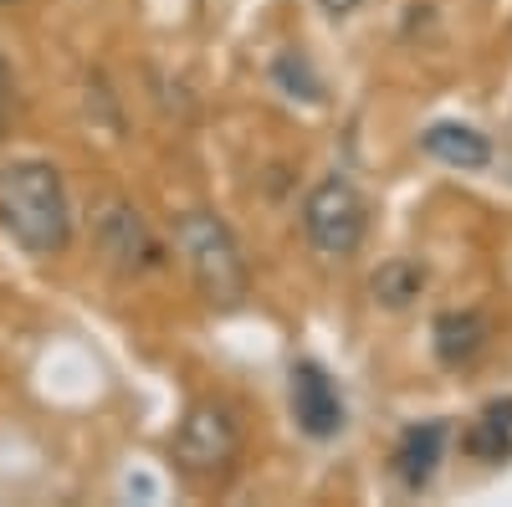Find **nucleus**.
I'll return each instance as SVG.
<instances>
[{
    "mask_svg": "<svg viewBox=\"0 0 512 507\" xmlns=\"http://www.w3.org/2000/svg\"><path fill=\"white\" fill-rule=\"evenodd\" d=\"M287 395H292V420H297V431H303V436L333 441L338 431H344V395H338V385L328 379L323 364H313V359L292 364Z\"/></svg>",
    "mask_w": 512,
    "mask_h": 507,
    "instance_id": "423d86ee",
    "label": "nucleus"
},
{
    "mask_svg": "<svg viewBox=\"0 0 512 507\" xmlns=\"http://www.w3.org/2000/svg\"><path fill=\"white\" fill-rule=\"evenodd\" d=\"M93 241H98V251L108 257V267H118V272H128V277L154 272V267L164 262L159 236L149 231V221H144L123 195H103V200L93 205Z\"/></svg>",
    "mask_w": 512,
    "mask_h": 507,
    "instance_id": "39448f33",
    "label": "nucleus"
},
{
    "mask_svg": "<svg viewBox=\"0 0 512 507\" xmlns=\"http://www.w3.org/2000/svg\"><path fill=\"white\" fill-rule=\"evenodd\" d=\"M318 6H323L328 16H349V11L359 6V0H318Z\"/></svg>",
    "mask_w": 512,
    "mask_h": 507,
    "instance_id": "ddd939ff",
    "label": "nucleus"
},
{
    "mask_svg": "<svg viewBox=\"0 0 512 507\" xmlns=\"http://www.w3.org/2000/svg\"><path fill=\"white\" fill-rule=\"evenodd\" d=\"M303 231L313 241L318 257L328 262H344L364 246V231H369V205L364 195L344 180V175H328L308 200H303Z\"/></svg>",
    "mask_w": 512,
    "mask_h": 507,
    "instance_id": "20e7f679",
    "label": "nucleus"
},
{
    "mask_svg": "<svg viewBox=\"0 0 512 507\" xmlns=\"http://www.w3.org/2000/svg\"><path fill=\"white\" fill-rule=\"evenodd\" d=\"M420 292H425V267L410 262V257H390V262L369 277V298H374L379 308H410Z\"/></svg>",
    "mask_w": 512,
    "mask_h": 507,
    "instance_id": "9b49d317",
    "label": "nucleus"
},
{
    "mask_svg": "<svg viewBox=\"0 0 512 507\" xmlns=\"http://www.w3.org/2000/svg\"><path fill=\"white\" fill-rule=\"evenodd\" d=\"M487 338H492V323L487 313L477 308H461V313H441L436 328H431V344H436V359L446 369H466V364H477L482 349H487Z\"/></svg>",
    "mask_w": 512,
    "mask_h": 507,
    "instance_id": "6e6552de",
    "label": "nucleus"
},
{
    "mask_svg": "<svg viewBox=\"0 0 512 507\" xmlns=\"http://www.w3.org/2000/svg\"><path fill=\"white\" fill-rule=\"evenodd\" d=\"M420 149L441 164H451V169H461V175L492 164V139L477 134L472 123H431V129L420 134Z\"/></svg>",
    "mask_w": 512,
    "mask_h": 507,
    "instance_id": "1a4fd4ad",
    "label": "nucleus"
},
{
    "mask_svg": "<svg viewBox=\"0 0 512 507\" xmlns=\"http://www.w3.org/2000/svg\"><path fill=\"white\" fill-rule=\"evenodd\" d=\"M175 236H180V257H185V272H190L200 298L216 313L241 308L251 292V267H246V251H241L236 231L216 210H185Z\"/></svg>",
    "mask_w": 512,
    "mask_h": 507,
    "instance_id": "f03ea898",
    "label": "nucleus"
},
{
    "mask_svg": "<svg viewBox=\"0 0 512 507\" xmlns=\"http://www.w3.org/2000/svg\"><path fill=\"white\" fill-rule=\"evenodd\" d=\"M461 451L472 461H512V395L477 410V420L461 431Z\"/></svg>",
    "mask_w": 512,
    "mask_h": 507,
    "instance_id": "9d476101",
    "label": "nucleus"
},
{
    "mask_svg": "<svg viewBox=\"0 0 512 507\" xmlns=\"http://www.w3.org/2000/svg\"><path fill=\"white\" fill-rule=\"evenodd\" d=\"M0 231L26 257H57L72 241V205L57 164L47 159H11L0 164Z\"/></svg>",
    "mask_w": 512,
    "mask_h": 507,
    "instance_id": "f257e3e1",
    "label": "nucleus"
},
{
    "mask_svg": "<svg viewBox=\"0 0 512 507\" xmlns=\"http://www.w3.org/2000/svg\"><path fill=\"white\" fill-rule=\"evenodd\" d=\"M446 436L451 426L446 420H420V426H405L395 451H390V472L405 492H425L441 467V456H446Z\"/></svg>",
    "mask_w": 512,
    "mask_h": 507,
    "instance_id": "0eeeda50",
    "label": "nucleus"
},
{
    "mask_svg": "<svg viewBox=\"0 0 512 507\" xmlns=\"http://www.w3.org/2000/svg\"><path fill=\"white\" fill-rule=\"evenodd\" d=\"M6 103H11V77H6V62H0V134H6Z\"/></svg>",
    "mask_w": 512,
    "mask_h": 507,
    "instance_id": "f8f14e48",
    "label": "nucleus"
},
{
    "mask_svg": "<svg viewBox=\"0 0 512 507\" xmlns=\"http://www.w3.org/2000/svg\"><path fill=\"white\" fill-rule=\"evenodd\" d=\"M175 467L190 477V482H221L236 456H241V420L226 400H200L185 410L180 431H175Z\"/></svg>",
    "mask_w": 512,
    "mask_h": 507,
    "instance_id": "7ed1b4c3",
    "label": "nucleus"
},
{
    "mask_svg": "<svg viewBox=\"0 0 512 507\" xmlns=\"http://www.w3.org/2000/svg\"><path fill=\"white\" fill-rule=\"evenodd\" d=\"M0 6H16V0H0Z\"/></svg>",
    "mask_w": 512,
    "mask_h": 507,
    "instance_id": "4468645a",
    "label": "nucleus"
}]
</instances>
